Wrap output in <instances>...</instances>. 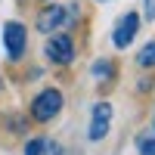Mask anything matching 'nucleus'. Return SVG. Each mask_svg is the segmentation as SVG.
<instances>
[{
	"mask_svg": "<svg viewBox=\"0 0 155 155\" xmlns=\"http://www.w3.org/2000/svg\"><path fill=\"white\" fill-rule=\"evenodd\" d=\"M44 146H47V140H41V137H31L28 143H25V155H44Z\"/></svg>",
	"mask_w": 155,
	"mask_h": 155,
	"instance_id": "nucleus-10",
	"label": "nucleus"
},
{
	"mask_svg": "<svg viewBox=\"0 0 155 155\" xmlns=\"http://www.w3.org/2000/svg\"><path fill=\"white\" fill-rule=\"evenodd\" d=\"M0 87H3V81H0Z\"/></svg>",
	"mask_w": 155,
	"mask_h": 155,
	"instance_id": "nucleus-14",
	"label": "nucleus"
},
{
	"mask_svg": "<svg viewBox=\"0 0 155 155\" xmlns=\"http://www.w3.org/2000/svg\"><path fill=\"white\" fill-rule=\"evenodd\" d=\"M25 47H28V28H25L22 22H6L3 25V50L12 62H19L25 56Z\"/></svg>",
	"mask_w": 155,
	"mask_h": 155,
	"instance_id": "nucleus-4",
	"label": "nucleus"
},
{
	"mask_svg": "<svg viewBox=\"0 0 155 155\" xmlns=\"http://www.w3.org/2000/svg\"><path fill=\"white\" fill-rule=\"evenodd\" d=\"M44 3H50V0H44Z\"/></svg>",
	"mask_w": 155,
	"mask_h": 155,
	"instance_id": "nucleus-13",
	"label": "nucleus"
},
{
	"mask_svg": "<svg viewBox=\"0 0 155 155\" xmlns=\"http://www.w3.org/2000/svg\"><path fill=\"white\" fill-rule=\"evenodd\" d=\"M44 56L53 62V65H71L74 59V37L71 34H50L44 44Z\"/></svg>",
	"mask_w": 155,
	"mask_h": 155,
	"instance_id": "nucleus-3",
	"label": "nucleus"
},
{
	"mask_svg": "<svg viewBox=\"0 0 155 155\" xmlns=\"http://www.w3.org/2000/svg\"><path fill=\"white\" fill-rule=\"evenodd\" d=\"M109 127H112V106L109 102H96L93 106V115H90V127H87V137L99 143V140L109 137Z\"/></svg>",
	"mask_w": 155,
	"mask_h": 155,
	"instance_id": "nucleus-6",
	"label": "nucleus"
},
{
	"mask_svg": "<svg viewBox=\"0 0 155 155\" xmlns=\"http://www.w3.org/2000/svg\"><path fill=\"white\" fill-rule=\"evenodd\" d=\"M137 65H140V68H155V41H149V44L137 53Z\"/></svg>",
	"mask_w": 155,
	"mask_h": 155,
	"instance_id": "nucleus-8",
	"label": "nucleus"
},
{
	"mask_svg": "<svg viewBox=\"0 0 155 155\" xmlns=\"http://www.w3.org/2000/svg\"><path fill=\"white\" fill-rule=\"evenodd\" d=\"M140 31V12H124V16L118 19V25H115V31H112V44L118 47V50H127L134 44V37Z\"/></svg>",
	"mask_w": 155,
	"mask_h": 155,
	"instance_id": "nucleus-5",
	"label": "nucleus"
},
{
	"mask_svg": "<svg viewBox=\"0 0 155 155\" xmlns=\"http://www.w3.org/2000/svg\"><path fill=\"white\" fill-rule=\"evenodd\" d=\"M78 16H81V9H78V3H68V6H62V3H50L37 12V31H44V34H56L62 28H71V25L78 22Z\"/></svg>",
	"mask_w": 155,
	"mask_h": 155,
	"instance_id": "nucleus-1",
	"label": "nucleus"
},
{
	"mask_svg": "<svg viewBox=\"0 0 155 155\" xmlns=\"http://www.w3.org/2000/svg\"><path fill=\"white\" fill-rule=\"evenodd\" d=\"M137 155H155V134L152 130L137 137Z\"/></svg>",
	"mask_w": 155,
	"mask_h": 155,
	"instance_id": "nucleus-9",
	"label": "nucleus"
},
{
	"mask_svg": "<svg viewBox=\"0 0 155 155\" xmlns=\"http://www.w3.org/2000/svg\"><path fill=\"white\" fill-rule=\"evenodd\" d=\"M90 71H93L96 81H112V78H115V62L112 59H96Z\"/></svg>",
	"mask_w": 155,
	"mask_h": 155,
	"instance_id": "nucleus-7",
	"label": "nucleus"
},
{
	"mask_svg": "<svg viewBox=\"0 0 155 155\" xmlns=\"http://www.w3.org/2000/svg\"><path fill=\"white\" fill-rule=\"evenodd\" d=\"M99 3H109V0H99Z\"/></svg>",
	"mask_w": 155,
	"mask_h": 155,
	"instance_id": "nucleus-12",
	"label": "nucleus"
},
{
	"mask_svg": "<svg viewBox=\"0 0 155 155\" xmlns=\"http://www.w3.org/2000/svg\"><path fill=\"white\" fill-rule=\"evenodd\" d=\"M62 106H65V96H62V90L47 87V90H41V93L31 99L28 112H31V118H34L37 124H47V121H53L56 115L62 112Z\"/></svg>",
	"mask_w": 155,
	"mask_h": 155,
	"instance_id": "nucleus-2",
	"label": "nucleus"
},
{
	"mask_svg": "<svg viewBox=\"0 0 155 155\" xmlns=\"http://www.w3.org/2000/svg\"><path fill=\"white\" fill-rule=\"evenodd\" d=\"M44 155H62V149H59L56 143H47V146H44Z\"/></svg>",
	"mask_w": 155,
	"mask_h": 155,
	"instance_id": "nucleus-11",
	"label": "nucleus"
}]
</instances>
